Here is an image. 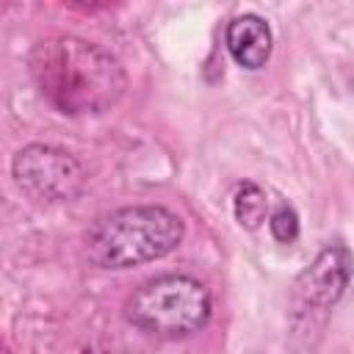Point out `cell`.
<instances>
[{
	"instance_id": "2",
	"label": "cell",
	"mask_w": 354,
	"mask_h": 354,
	"mask_svg": "<svg viewBox=\"0 0 354 354\" xmlns=\"http://www.w3.org/2000/svg\"><path fill=\"white\" fill-rule=\"evenodd\" d=\"M185 238L180 213L163 205H127L100 216L86 232V257L97 268H133L171 254Z\"/></svg>"
},
{
	"instance_id": "3",
	"label": "cell",
	"mask_w": 354,
	"mask_h": 354,
	"mask_svg": "<svg viewBox=\"0 0 354 354\" xmlns=\"http://www.w3.org/2000/svg\"><path fill=\"white\" fill-rule=\"evenodd\" d=\"M213 315L207 285L191 274H160L141 282L124 301V318L155 337H188Z\"/></svg>"
},
{
	"instance_id": "1",
	"label": "cell",
	"mask_w": 354,
	"mask_h": 354,
	"mask_svg": "<svg viewBox=\"0 0 354 354\" xmlns=\"http://www.w3.org/2000/svg\"><path fill=\"white\" fill-rule=\"evenodd\" d=\"M28 72L41 100L64 116H97L127 91V72L113 53L77 36H50L30 47Z\"/></svg>"
},
{
	"instance_id": "8",
	"label": "cell",
	"mask_w": 354,
	"mask_h": 354,
	"mask_svg": "<svg viewBox=\"0 0 354 354\" xmlns=\"http://www.w3.org/2000/svg\"><path fill=\"white\" fill-rule=\"evenodd\" d=\"M268 230L274 235V241L279 243H296L299 232H301V221H299V213L290 202H279L271 213H268Z\"/></svg>"
},
{
	"instance_id": "7",
	"label": "cell",
	"mask_w": 354,
	"mask_h": 354,
	"mask_svg": "<svg viewBox=\"0 0 354 354\" xmlns=\"http://www.w3.org/2000/svg\"><path fill=\"white\" fill-rule=\"evenodd\" d=\"M232 216L243 230H257L268 218V196H266V191L252 180L241 183L235 188V194H232Z\"/></svg>"
},
{
	"instance_id": "4",
	"label": "cell",
	"mask_w": 354,
	"mask_h": 354,
	"mask_svg": "<svg viewBox=\"0 0 354 354\" xmlns=\"http://www.w3.org/2000/svg\"><path fill=\"white\" fill-rule=\"evenodd\" d=\"M11 174L17 185L39 202H69L86 185L83 166L58 147L28 144L11 160Z\"/></svg>"
},
{
	"instance_id": "6",
	"label": "cell",
	"mask_w": 354,
	"mask_h": 354,
	"mask_svg": "<svg viewBox=\"0 0 354 354\" xmlns=\"http://www.w3.org/2000/svg\"><path fill=\"white\" fill-rule=\"evenodd\" d=\"M224 44H227V53L230 58L243 66V69H263L271 58V50H274V33H271V25L260 17V14H238L227 22V30H224Z\"/></svg>"
},
{
	"instance_id": "5",
	"label": "cell",
	"mask_w": 354,
	"mask_h": 354,
	"mask_svg": "<svg viewBox=\"0 0 354 354\" xmlns=\"http://www.w3.org/2000/svg\"><path fill=\"white\" fill-rule=\"evenodd\" d=\"M354 277V254L343 241H329L315 260L299 271L290 285V310L293 318L329 313L343 293L348 290Z\"/></svg>"
}]
</instances>
